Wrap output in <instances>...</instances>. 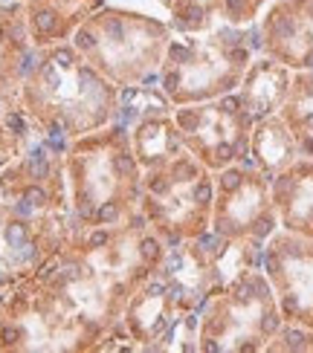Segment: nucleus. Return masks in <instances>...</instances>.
I'll use <instances>...</instances> for the list:
<instances>
[{
    "label": "nucleus",
    "mask_w": 313,
    "mask_h": 353,
    "mask_svg": "<svg viewBox=\"0 0 313 353\" xmlns=\"http://www.w3.org/2000/svg\"><path fill=\"white\" fill-rule=\"evenodd\" d=\"M256 52H261L256 23H220L209 32H177L157 72V87L174 108L220 99L241 87Z\"/></svg>",
    "instance_id": "3"
},
{
    "label": "nucleus",
    "mask_w": 313,
    "mask_h": 353,
    "mask_svg": "<svg viewBox=\"0 0 313 353\" xmlns=\"http://www.w3.org/2000/svg\"><path fill=\"white\" fill-rule=\"evenodd\" d=\"M93 6L73 3V0H26L23 6V21L29 41L38 50L55 47L73 38V32L82 26L87 14H93Z\"/></svg>",
    "instance_id": "15"
},
{
    "label": "nucleus",
    "mask_w": 313,
    "mask_h": 353,
    "mask_svg": "<svg viewBox=\"0 0 313 353\" xmlns=\"http://www.w3.org/2000/svg\"><path fill=\"white\" fill-rule=\"evenodd\" d=\"M270 194L278 214V229L313 241V159L299 157L270 176Z\"/></svg>",
    "instance_id": "12"
},
{
    "label": "nucleus",
    "mask_w": 313,
    "mask_h": 353,
    "mask_svg": "<svg viewBox=\"0 0 313 353\" xmlns=\"http://www.w3.org/2000/svg\"><path fill=\"white\" fill-rule=\"evenodd\" d=\"M174 32H209L220 23L252 26L270 0H160Z\"/></svg>",
    "instance_id": "13"
},
{
    "label": "nucleus",
    "mask_w": 313,
    "mask_h": 353,
    "mask_svg": "<svg viewBox=\"0 0 313 353\" xmlns=\"http://www.w3.org/2000/svg\"><path fill=\"white\" fill-rule=\"evenodd\" d=\"M212 232L235 243H267L278 232L270 176L249 157L215 174Z\"/></svg>",
    "instance_id": "8"
},
{
    "label": "nucleus",
    "mask_w": 313,
    "mask_h": 353,
    "mask_svg": "<svg viewBox=\"0 0 313 353\" xmlns=\"http://www.w3.org/2000/svg\"><path fill=\"white\" fill-rule=\"evenodd\" d=\"M256 26L264 55L293 72L313 70V0H270Z\"/></svg>",
    "instance_id": "10"
},
{
    "label": "nucleus",
    "mask_w": 313,
    "mask_h": 353,
    "mask_svg": "<svg viewBox=\"0 0 313 353\" xmlns=\"http://www.w3.org/2000/svg\"><path fill=\"white\" fill-rule=\"evenodd\" d=\"M174 122L186 151L195 154L212 174L249 157L256 119L244 108L238 90L198 105L174 108Z\"/></svg>",
    "instance_id": "7"
},
{
    "label": "nucleus",
    "mask_w": 313,
    "mask_h": 353,
    "mask_svg": "<svg viewBox=\"0 0 313 353\" xmlns=\"http://www.w3.org/2000/svg\"><path fill=\"white\" fill-rule=\"evenodd\" d=\"M180 319L183 313L177 310L174 299L169 296L166 281L154 272L131 296L122 316V327L133 350H169L171 330Z\"/></svg>",
    "instance_id": "11"
},
{
    "label": "nucleus",
    "mask_w": 313,
    "mask_h": 353,
    "mask_svg": "<svg viewBox=\"0 0 313 353\" xmlns=\"http://www.w3.org/2000/svg\"><path fill=\"white\" fill-rule=\"evenodd\" d=\"M171 35V23L154 14L102 6L82 21L70 43L122 93L157 79Z\"/></svg>",
    "instance_id": "4"
},
{
    "label": "nucleus",
    "mask_w": 313,
    "mask_h": 353,
    "mask_svg": "<svg viewBox=\"0 0 313 353\" xmlns=\"http://www.w3.org/2000/svg\"><path fill=\"white\" fill-rule=\"evenodd\" d=\"M261 270L273 284L285 325L313 330V241L278 229L264 243Z\"/></svg>",
    "instance_id": "9"
},
{
    "label": "nucleus",
    "mask_w": 313,
    "mask_h": 353,
    "mask_svg": "<svg viewBox=\"0 0 313 353\" xmlns=\"http://www.w3.org/2000/svg\"><path fill=\"white\" fill-rule=\"evenodd\" d=\"M212 209L215 174L195 154L180 151L166 163L142 171L140 212L166 246L195 241L212 229Z\"/></svg>",
    "instance_id": "6"
},
{
    "label": "nucleus",
    "mask_w": 313,
    "mask_h": 353,
    "mask_svg": "<svg viewBox=\"0 0 313 353\" xmlns=\"http://www.w3.org/2000/svg\"><path fill=\"white\" fill-rule=\"evenodd\" d=\"M278 116L285 119L296 148H299V157L313 159V70L293 72L290 93Z\"/></svg>",
    "instance_id": "17"
},
{
    "label": "nucleus",
    "mask_w": 313,
    "mask_h": 353,
    "mask_svg": "<svg viewBox=\"0 0 313 353\" xmlns=\"http://www.w3.org/2000/svg\"><path fill=\"white\" fill-rule=\"evenodd\" d=\"M290 84H293V70L261 52V58L249 64L241 87H238V96H241L244 108L252 113V119L258 122L281 110L290 93Z\"/></svg>",
    "instance_id": "14"
},
{
    "label": "nucleus",
    "mask_w": 313,
    "mask_h": 353,
    "mask_svg": "<svg viewBox=\"0 0 313 353\" xmlns=\"http://www.w3.org/2000/svg\"><path fill=\"white\" fill-rule=\"evenodd\" d=\"M64 176L70 209L84 226H122L140 212L142 165L122 122L70 139Z\"/></svg>",
    "instance_id": "2"
},
{
    "label": "nucleus",
    "mask_w": 313,
    "mask_h": 353,
    "mask_svg": "<svg viewBox=\"0 0 313 353\" xmlns=\"http://www.w3.org/2000/svg\"><path fill=\"white\" fill-rule=\"evenodd\" d=\"M249 159L264 176H276L281 168H287L293 159H299V148L290 137V130L278 113L258 119L252 128V142H249Z\"/></svg>",
    "instance_id": "16"
},
{
    "label": "nucleus",
    "mask_w": 313,
    "mask_h": 353,
    "mask_svg": "<svg viewBox=\"0 0 313 353\" xmlns=\"http://www.w3.org/2000/svg\"><path fill=\"white\" fill-rule=\"evenodd\" d=\"M26 110L50 139H79L119 116V87L108 81L70 41L44 47L23 79Z\"/></svg>",
    "instance_id": "1"
},
{
    "label": "nucleus",
    "mask_w": 313,
    "mask_h": 353,
    "mask_svg": "<svg viewBox=\"0 0 313 353\" xmlns=\"http://www.w3.org/2000/svg\"><path fill=\"white\" fill-rule=\"evenodd\" d=\"M285 325L261 267L235 272L198 313L200 353H267Z\"/></svg>",
    "instance_id": "5"
},
{
    "label": "nucleus",
    "mask_w": 313,
    "mask_h": 353,
    "mask_svg": "<svg viewBox=\"0 0 313 353\" xmlns=\"http://www.w3.org/2000/svg\"><path fill=\"white\" fill-rule=\"evenodd\" d=\"M313 353V330L299 327V325H281V330L276 333V339L270 342L267 353Z\"/></svg>",
    "instance_id": "18"
}]
</instances>
